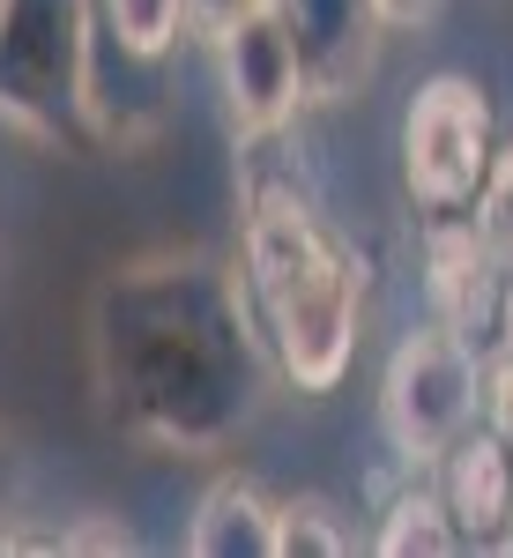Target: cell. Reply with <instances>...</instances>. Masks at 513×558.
I'll return each instance as SVG.
<instances>
[{
	"mask_svg": "<svg viewBox=\"0 0 513 558\" xmlns=\"http://www.w3.org/2000/svg\"><path fill=\"white\" fill-rule=\"evenodd\" d=\"M476 246L499 260V276H513V149H491V172L476 186Z\"/></svg>",
	"mask_w": 513,
	"mask_h": 558,
	"instance_id": "14",
	"label": "cell"
},
{
	"mask_svg": "<svg viewBox=\"0 0 513 558\" xmlns=\"http://www.w3.org/2000/svg\"><path fill=\"white\" fill-rule=\"evenodd\" d=\"M254 8H268V0H186V23H194L201 38H223V31L246 23Z\"/></svg>",
	"mask_w": 513,
	"mask_h": 558,
	"instance_id": "16",
	"label": "cell"
},
{
	"mask_svg": "<svg viewBox=\"0 0 513 558\" xmlns=\"http://www.w3.org/2000/svg\"><path fill=\"white\" fill-rule=\"evenodd\" d=\"M372 8H380L387 31H417V23H431V8H439V0H372Z\"/></svg>",
	"mask_w": 513,
	"mask_h": 558,
	"instance_id": "17",
	"label": "cell"
},
{
	"mask_svg": "<svg viewBox=\"0 0 513 558\" xmlns=\"http://www.w3.org/2000/svg\"><path fill=\"white\" fill-rule=\"evenodd\" d=\"M484 410V365H476V343L447 320H425L410 328L394 357H387V380H380V425L387 447L402 462H439L462 432L476 425Z\"/></svg>",
	"mask_w": 513,
	"mask_h": 558,
	"instance_id": "4",
	"label": "cell"
},
{
	"mask_svg": "<svg viewBox=\"0 0 513 558\" xmlns=\"http://www.w3.org/2000/svg\"><path fill=\"white\" fill-rule=\"evenodd\" d=\"M89 0H0V120L60 142L83 120Z\"/></svg>",
	"mask_w": 513,
	"mask_h": 558,
	"instance_id": "3",
	"label": "cell"
},
{
	"mask_svg": "<svg viewBox=\"0 0 513 558\" xmlns=\"http://www.w3.org/2000/svg\"><path fill=\"white\" fill-rule=\"evenodd\" d=\"M484 402H491L499 432L513 439V299L499 305V357L484 365Z\"/></svg>",
	"mask_w": 513,
	"mask_h": 558,
	"instance_id": "15",
	"label": "cell"
},
{
	"mask_svg": "<svg viewBox=\"0 0 513 558\" xmlns=\"http://www.w3.org/2000/svg\"><path fill=\"white\" fill-rule=\"evenodd\" d=\"M283 38L298 52V83L320 105H342L380 60V8L372 0H268Z\"/></svg>",
	"mask_w": 513,
	"mask_h": 558,
	"instance_id": "6",
	"label": "cell"
},
{
	"mask_svg": "<svg viewBox=\"0 0 513 558\" xmlns=\"http://www.w3.org/2000/svg\"><path fill=\"white\" fill-rule=\"evenodd\" d=\"M239 283L254 328L298 395H335L357 357V305L365 276L328 216L305 202L298 172L246 165V223H239Z\"/></svg>",
	"mask_w": 513,
	"mask_h": 558,
	"instance_id": "2",
	"label": "cell"
},
{
	"mask_svg": "<svg viewBox=\"0 0 513 558\" xmlns=\"http://www.w3.org/2000/svg\"><path fill=\"white\" fill-rule=\"evenodd\" d=\"M186 551L194 558H276V499H260L246 476H216L194 499Z\"/></svg>",
	"mask_w": 513,
	"mask_h": 558,
	"instance_id": "9",
	"label": "cell"
},
{
	"mask_svg": "<svg viewBox=\"0 0 513 558\" xmlns=\"http://www.w3.org/2000/svg\"><path fill=\"white\" fill-rule=\"evenodd\" d=\"M439 507L454 521L462 551H506L513 536V439L499 425L462 432L439 454Z\"/></svg>",
	"mask_w": 513,
	"mask_h": 558,
	"instance_id": "8",
	"label": "cell"
},
{
	"mask_svg": "<svg viewBox=\"0 0 513 558\" xmlns=\"http://www.w3.org/2000/svg\"><path fill=\"white\" fill-rule=\"evenodd\" d=\"M387 558H410V551H462V536H454V521H447V507H439V492H410V499H394L380 521V536H372Z\"/></svg>",
	"mask_w": 513,
	"mask_h": 558,
	"instance_id": "12",
	"label": "cell"
},
{
	"mask_svg": "<svg viewBox=\"0 0 513 558\" xmlns=\"http://www.w3.org/2000/svg\"><path fill=\"white\" fill-rule=\"evenodd\" d=\"M491 172V105L469 75H431L417 83L402 112V179L417 194V209L462 216L476 186Z\"/></svg>",
	"mask_w": 513,
	"mask_h": 558,
	"instance_id": "5",
	"label": "cell"
},
{
	"mask_svg": "<svg viewBox=\"0 0 513 558\" xmlns=\"http://www.w3.org/2000/svg\"><path fill=\"white\" fill-rule=\"evenodd\" d=\"M105 38L134 45V52H171L186 31V0H97Z\"/></svg>",
	"mask_w": 513,
	"mask_h": 558,
	"instance_id": "13",
	"label": "cell"
},
{
	"mask_svg": "<svg viewBox=\"0 0 513 558\" xmlns=\"http://www.w3.org/2000/svg\"><path fill=\"white\" fill-rule=\"evenodd\" d=\"M431 299H439V320L462 328V336H484L499 320V260L476 246V231H431Z\"/></svg>",
	"mask_w": 513,
	"mask_h": 558,
	"instance_id": "10",
	"label": "cell"
},
{
	"mask_svg": "<svg viewBox=\"0 0 513 558\" xmlns=\"http://www.w3.org/2000/svg\"><path fill=\"white\" fill-rule=\"evenodd\" d=\"M89 380L134 439L164 454H216L254 425L268 387L246 283L194 246L112 268L89 299Z\"/></svg>",
	"mask_w": 513,
	"mask_h": 558,
	"instance_id": "1",
	"label": "cell"
},
{
	"mask_svg": "<svg viewBox=\"0 0 513 558\" xmlns=\"http://www.w3.org/2000/svg\"><path fill=\"white\" fill-rule=\"evenodd\" d=\"M216 60H223V105H231V128L239 142L246 134H276L298 120L305 83H298V52L283 38L276 8H254L246 23H231L216 38Z\"/></svg>",
	"mask_w": 513,
	"mask_h": 558,
	"instance_id": "7",
	"label": "cell"
},
{
	"mask_svg": "<svg viewBox=\"0 0 513 558\" xmlns=\"http://www.w3.org/2000/svg\"><path fill=\"white\" fill-rule=\"evenodd\" d=\"M335 514L342 507L320 499V492L283 499V507H276V558H342V551H357V536H350Z\"/></svg>",
	"mask_w": 513,
	"mask_h": 558,
	"instance_id": "11",
	"label": "cell"
}]
</instances>
